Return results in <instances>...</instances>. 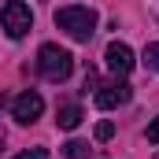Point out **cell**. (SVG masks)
Listing matches in <instances>:
<instances>
[{"instance_id":"8fae6325","label":"cell","mask_w":159,"mask_h":159,"mask_svg":"<svg viewBox=\"0 0 159 159\" xmlns=\"http://www.w3.org/2000/svg\"><path fill=\"white\" fill-rule=\"evenodd\" d=\"M15 159H48V152L44 148H30V152H19Z\"/></svg>"},{"instance_id":"5bb4252c","label":"cell","mask_w":159,"mask_h":159,"mask_svg":"<svg viewBox=\"0 0 159 159\" xmlns=\"http://www.w3.org/2000/svg\"><path fill=\"white\" fill-rule=\"evenodd\" d=\"M0 104H4V93H0Z\"/></svg>"},{"instance_id":"ba28073f","label":"cell","mask_w":159,"mask_h":159,"mask_svg":"<svg viewBox=\"0 0 159 159\" xmlns=\"http://www.w3.org/2000/svg\"><path fill=\"white\" fill-rule=\"evenodd\" d=\"M63 156L67 159H93V148H89L85 141H67V144H63Z\"/></svg>"},{"instance_id":"277c9868","label":"cell","mask_w":159,"mask_h":159,"mask_svg":"<svg viewBox=\"0 0 159 159\" xmlns=\"http://www.w3.org/2000/svg\"><path fill=\"white\" fill-rule=\"evenodd\" d=\"M41 111H44V100H41V93H34V89L19 93V96H15V104H11V115L22 122V126L37 122V119H41Z\"/></svg>"},{"instance_id":"7c38bea8","label":"cell","mask_w":159,"mask_h":159,"mask_svg":"<svg viewBox=\"0 0 159 159\" xmlns=\"http://www.w3.org/2000/svg\"><path fill=\"white\" fill-rule=\"evenodd\" d=\"M148 141H152V144H159V115L148 122Z\"/></svg>"},{"instance_id":"3957f363","label":"cell","mask_w":159,"mask_h":159,"mask_svg":"<svg viewBox=\"0 0 159 159\" xmlns=\"http://www.w3.org/2000/svg\"><path fill=\"white\" fill-rule=\"evenodd\" d=\"M0 26H4V34L11 41L26 37L30 30H34V15H30V7L22 4V0H4V7H0Z\"/></svg>"},{"instance_id":"8992f818","label":"cell","mask_w":159,"mask_h":159,"mask_svg":"<svg viewBox=\"0 0 159 159\" xmlns=\"http://www.w3.org/2000/svg\"><path fill=\"white\" fill-rule=\"evenodd\" d=\"M129 96H133V89H129L126 81H107V85H96V107H104V111L129 104Z\"/></svg>"},{"instance_id":"52a82bcc","label":"cell","mask_w":159,"mask_h":159,"mask_svg":"<svg viewBox=\"0 0 159 159\" xmlns=\"http://www.w3.org/2000/svg\"><path fill=\"white\" fill-rule=\"evenodd\" d=\"M78 122H81V107L78 104L59 107V115H56V126H59V129H78Z\"/></svg>"},{"instance_id":"5b68a950","label":"cell","mask_w":159,"mask_h":159,"mask_svg":"<svg viewBox=\"0 0 159 159\" xmlns=\"http://www.w3.org/2000/svg\"><path fill=\"white\" fill-rule=\"evenodd\" d=\"M104 59H107V70L115 74V78H126L129 70H133V48L129 44H122V41H111L107 44V52H104Z\"/></svg>"},{"instance_id":"30bf717a","label":"cell","mask_w":159,"mask_h":159,"mask_svg":"<svg viewBox=\"0 0 159 159\" xmlns=\"http://www.w3.org/2000/svg\"><path fill=\"white\" fill-rule=\"evenodd\" d=\"M111 137H115V126L111 122H100L96 126V141H111Z\"/></svg>"},{"instance_id":"7a4b0ae2","label":"cell","mask_w":159,"mask_h":159,"mask_svg":"<svg viewBox=\"0 0 159 159\" xmlns=\"http://www.w3.org/2000/svg\"><path fill=\"white\" fill-rule=\"evenodd\" d=\"M37 70L44 74L48 81H67L70 70H74V56L59 44H41L37 52Z\"/></svg>"},{"instance_id":"9a60e30c","label":"cell","mask_w":159,"mask_h":159,"mask_svg":"<svg viewBox=\"0 0 159 159\" xmlns=\"http://www.w3.org/2000/svg\"><path fill=\"white\" fill-rule=\"evenodd\" d=\"M156 159H159V156H156Z\"/></svg>"},{"instance_id":"6da1fadb","label":"cell","mask_w":159,"mask_h":159,"mask_svg":"<svg viewBox=\"0 0 159 159\" xmlns=\"http://www.w3.org/2000/svg\"><path fill=\"white\" fill-rule=\"evenodd\" d=\"M56 26L67 30L74 41H89L96 34V11H93V7H81V4L59 7V11H56Z\"/></svg>"},{"instance_id":"4fadbf2b","label":"cell","mask_w":159,"mask_h":159,"mask_svg":"<svg viewBox=\"0 0 159 159\" xmlns=\"http://www.w3.org/2000/svg\"><path fill=\"white\" fill-rule=\"evenodd\" d=\"M0 148H4V129H0Z\"/></svg>"},{"instance_id":"9c48e42d","label":"cell","mask_w":159,"mask_h":159,"mask_svg":"<svg viewBox=\"0 0 159 159\" xmlns=\"http://www.w3.org/2000/svg\"><path fill=\"white\" fill-rule=\"evenodd\" d=\"M141 59H144V67H148V70H156V74H159V44H148Z\"/></svg>"}]
</instances>
